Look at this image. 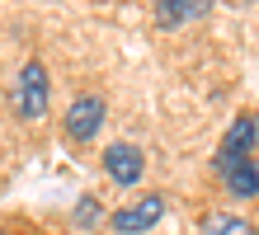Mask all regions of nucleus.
Masks as SVG:
<instances>
[{"label":"nucleus","mask_w":259,"mask_h":235,"mask_svg":"<svg viewBox=\"0 0 259 235\" xmlns=\"http://www.w3.org/2000/svg\"><path fill=\"white\" fill-rule=\"evenodd\" d=\"M95 216H99V202H95V198H80V207H75V221H80V226H95Z\"/></svg>","instance_id":"nucleus-9"},{"label":"nucleus","mask_w":259,"mask_h":235,"mask_svg":"<svg viewBox=\"0 0 259 235\" xmlns=\"http://www.w3.org/2000/svg\"><path fill=\"white\" fill-rule=\"evenodd\" d=\"M222 183L231 198H259V160L250 155V160H236L222 169Z\"/></svg>","instance_id":"nucleus-6"},{"label":"nucleus","mask_w":259,"mask_h":235,"mask_svg":"<svg viewBox=\"0 0 259 235\" xmlns=\"http://www.w3.org/2000/svg\"><path fill=\"white\" fill-rule=\"evenodd\" d=\"M104 127V99L99 94H80L71 108H66V136L71 141H90V136H99Z\"/></svg>","instance_id":"nucleus-4"},{"label":"nucleus","mask_w":259,"mask_h":235,"mask_svg":"<svg viewBox=\"0 0 259 235\" xmlns=\"http://www.w3.org/2000/svg\"><path fill=\"white\" fill-rule=\"evenodd\" d=\"M212 10V0H156V24L160 28H179L189 19H203Z\"/></svg>","instance_id":"nucleus-7"},{"label":"nucleus","mask_w":259,"mask_h":235,"mask_svg":"<svg viewBox=\"0 0 259 235\" xmlns=\"http://www.w3.org/2000/svg\"><path fill=\"white\" fill-rule=\"evenodd\" d=\"M165 216V198L160 193H146L142 202H132V207H118L113 212V230L118 235H142V230H151Z\"/></svg>","instance_id":"nucleus-3"},{"label":"nucleus","mask_w":259,"mask_h":235,"mask_svg":"<svg viewBox=\"0 0 259 235\" xmlns=\"http://www.w3.org/2000/svg\"><path fill=\"white\" fill-rule=\"evenodd\" d=\"M203 235H259L250 221H240V216H222V212H212L207 221H203Z\"/></svg>","instance_id":"nucleus-8"},{"label":"nucleus","mask_w":259,"mask_h":235,"mask_svg":"<svg viewBox=\"0 0 259 235\" xmlns=\"http://www.w3.org/2000/svg\"><path fill=\"white\" fill-rule=\"evenodd\" d=\"M142 169H146L142 146H132V141H113V146L104 151V174H109L113 183H137Z\"/></svg>","instance_id":"nucleus-5"},{"label":"nucleus","mask_w":259,"mask_h":235,"mask_svg":"<svg viewBox=\"0 0 259 235\" xmlns=\"http://www.w3.org/2000/svg\"><path fill=\"white\" fill-rule=\"evenodd\" d=\"M48 99H52L48 66H42V61H24L19 80H14V113H19L24 122H33V118L48 113Z\"/></svg>","instance_id":"nucleus-1"},{"label":"nucleus","mask_w":259,"mask_h":235,"mask_svg":"<svg viewBox=\"0 0 259 235\" xmlns=\"http://www.w3.org/2000/svg\"><path fill=\"white\" fill-rule=\"evenodd\" d=\"M254 146H259V113H245V118H236L231 127H226L222 151H217V169L236 165V160H250Z\"/></svg>","instance_id":"nucleus-2"}]
</instances>
